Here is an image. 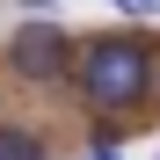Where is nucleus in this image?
Wrapping results in <instances>:
<instances>
[{"instance_id":"nucleus-1","label":"nucleus","mask_w":160,"mask_h":160,"mask_svg":"<svg viewBox=\"0 0 160 160\" xmlns=\"http://www.w3.org/2000/svg\"><path fill=\"white\" fill-rule=\"evenodd\" d=\"M153 44L146 37H88L73 51V88L88 109H138V102L153 95Z\"/></svg>"},{"instance_id":"nucleus-2","label":"nucleus","mask_w":160,"mask_h":160,"mask_svg":"<svg viewBox=\"0 0 160 160\" xmlns=\"http://www.w3.org/2000/svg\"><path fill=\"white\" fill-rule=\"evenodd\" d=\"M73 37L58 29L51 15H29L15 29V44H8V73L15 80H37V88H58V80H73Z\"/></svg>"},{"instance_id":"nucleus-3","label":"nucleus","mask_w":160,"mask_h":160,"mask_svg":"<svg viewBox=\"0 0 160 160\" xmlns=\"http://www.w3.org/2000/svg\"><path fill=\"white\" fill-rule=\"evenodd\" d=\"M0 160H44V138H29V131L0 124Z\"/></svg>"},{"instance_id":"nucleus-4","label":"nucleus","mask_w":160,"mask_h":160,"mask_svg":"<svg viewBox=\"0 0 160 160\" xmlns=\"http://www.w3.org/2000/svg\"><path fill=\"white\" fill-rule=\"evenodd\" d=\"M88 160H117V146H95V153H88Z\"/></svg>"},{"instance_id":"nucleus-5","label":"nucleus","mask_w":160,"mask_h":160,"mask_svg":"<svg viewBox=\"0 0 160 160\" xmlns=\"http://www.w3.org/2000/svg\"><path fill=\"white\" fill-rule=\"evenodd\" d=\"M146 102H153V109H160V66H153V95H146Z\"/></svg>"}]
</instances>
